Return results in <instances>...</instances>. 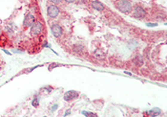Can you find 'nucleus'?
I'll list each match as a JSON object with an SVG mask.
<instances>
[{
	"instance_id": "f257e3e1",
	"label": "nucleus",
	"mask_w": 167,
	"mask_h": 117,
	"mask_svg": "<svg viewBox=\"0 0 167 117\" xmlns=\"http://www.w3.org/2000/svg\"><path fill=\"white\" fill-rule=\"evenodd\" d=\"M117 8L122 13L128 14L132 10V4L129 0H119L117 2Z\"/></svg>"
},
{
	"instance_id": "f03ea898",
	"label": "nucleus",
	"mask_w": 167,
	"mask_h": 117,
	"mask_svg": "<svg viewBox=\"0 0 167 117\" xmlns=\"http://www.w3.org/2000/svg\"><path fill=\"white\" fill-rule=\"evenodd\" d=\"M47 14L49 17L55 18L58 16V14H59V9H58L56 5H51V6L48 7Z\"/></svg>"
},
{
	"instance_id": "7ed1b4c3",
	"label": "nucleus",
	"mask_w": 167,
	"mask_h": 117,
	"mask_svg": "<svg viewBox=\"0 0 167 117\" xmlns=\"http://www.w3.org/2000/svg\"><path fill=\"white\" fill-rule=\"evenodd\" d=\"M43 31V25L40 22H34L31 26V33L33 35H39Z\"/></svg>"
},
{
	"instance_id": "20e7f679",
	"label": "nucleus",
	"mask_w": 167,
	"mask_h": 117,
	"mask_svg": "<svg viewBox=\"0 0 167 117\" xmlns=\"http://www.w3.org/2000/svg\"><path fill=\"white\" fill-rule=\"evenodd\" d=\"M134 16L136 18H143L145 16V14H146V12H145V10L143 8H141L140 6H137L134 10Z\"/></svg>"
},
{
	"instance_id": "39448f33",
	"label": "nucleus",
	"mask_w": 167,
	"mask_h": 117,
	"mask_svg": "<svg viewBox=\"0 0 167 117\" xmlns=\"http://www.w3.org/2000/svg\"><path fill=\"white\" fill-rule=\"evenodd\" d=\"M51 31L53 37H56V38H59L62 35V28L58 25V24H53V25H52Z\"/></svg>"
},
{
	"instance_id": "423d86ee",
	"label": "nucleus",
	"mask_w": 167,
	"mask_h": 117,
	"mask_svg": "<svg viewBox=\"0 0 167 117\" xmlns=\"http://www.w3.org/2000/svg\"><path fill=\"white\" fill-rule=\"evenodd\" d=\"M33 23H34V16L32 14H28L25 16V18H24L23 25L25 27H31Z\"/></svg>"
},
{
	"instance_id": "0eeeda50",
	"label": "nucleus",
	"mask_w": 167,
	"mask_h": 117,
	"mask_svg": "<svg viewBox=\"0 0 167 117\" xmlns=\"http://www.w3.org/2000/svg\"><path fill=\"white\" fill-rule=\"evenodd\" d=\"M77 96H78V93L76 91L70 90V91H67L66 93L64 94V100L65 101H71L73 99H76Z\"/></svg>"
},
{
	"instance_id": "6e6552de",
	"label": "nucleus",
	"mask_w": 167,
	"mask_h": 117,
	"mask_svg": "<svg viewBox=\"0 0 167 117\" xmlns=\"http://www.w3.org/2000/svg\"><path fill=\"white\" fill-rule=\"evenodd\" d=\"M92 7L95 10H97V11H102V10L104 9V5L101 2L97 1V0H95V1L92 2Z\"/></svg>"
},
{
	"instance_id": "1a4fd4ad",
	"label": "nucleus",
	"mask_w": 167,
	"mask_h": 117,
	"mask_svg": "<svg viewBox=\"0 0 167 117\" xmlns=\"http://www.w3.org/2000/svg\"><path fill=\"white\" fill-rule=\"evenodd\" d=\"M134 62L136 63L137 65L140 66V65L143 64V58H142V56H140V55H137L134 58Z\"/></svg>"
},
{
	"instance_id": "9d476101",
	"label": "nucleus",
	"mask_w": 167,
	"mask_h": 117,
	"mask_svg": "<svg viewBox=\"0 0 167 117\" xmlns=\"http://www.w3.org/2000/svg\"><path fill=\"white\" fill-rule=\"evenodd\" d=\"M95 56H96L97 58H105V54H104V53H103L102 51H100V50H96Z\"/></svg>"
},
{
	"instance_id": "9b49d317",
	"label": "nucleus",
	"mask_w": 167,
	"mask_h": 117,
	"mask_svg": "<svg viewBox=\"0 0 167 117\" xmlns=\"http://www.w3.org/2000/svg\"><path fill=\"white\" fill-rule=\"evenodd\" d=\"M160 113V110L159 109H155L153 110H150L149 111V114L150 115H153V116H157V115H159Z\"/></svg>"
},
{
	"instance_id": "f8f14e48",
	"label": "nucleus",
	"mask_w": 167,
	"mask_h": 117,
	"mask_svg": "<svg viewBox=\"0 0 167 117\" xmlns=\"http://www.w3.org/2000/svg\"><path fill=\"white\" fill-rule=\"evenodd\" d=\"M75 51L77 52V53H80L83 51V47L81 45H76L75 46Z\"/></svg>"
},
{
	"instance_id": "ddd939ff",
	"label": "nucleus",
	"mask_w": 167,
	"mask_h": 117,
	"mask_svg": "<svg viewBox=\"0 0 167 117\" xmlns=\"http://www.w3.org/2000/svg\"><path fill=\"white\" fill-rule=\"evenodd\" d=\"M38 103H39V102H38V99H37V98H34V99L33 100V102H32V104H33V106H38Z\"/></svg>"
},
{
	"instance_id": "4468645a",
	"label": "nucleus",
	"mask_w": 167,
	"mask_h": 117,
	"mask_svg": "<svg viewBox=\"0 0 167 117\" xmlns=\"http://www.w3.org/2000/svg\"><path fill=\"white\" fill-rule=\"evenodd\" d=\"M82 113L84 114L85 116H96V114H94V113H90V112H87V111H82Z\"/></svg>"
},
{
	"instance_id": "2eb2a0df",
	"label": "nucleus",
	"mask_w": 167,
	"mask_h": 117,
	"mask_svg": "<svg viewBox=\"0 0 167 117\" xmlns=\"http://www.w3.org/2000/svg\"><path fill=\"white\" fill-rule=\"evenodd\" d=\"M51 2H53V4H57V3H60L61 0H50Z\"/></svg>"
},
{
	"instance_id": "dca6fc26",
	"label": "nucleus",
	"mask_w": 167,
	"mask_h": 117,
	"mask_svg": "<svg viewBox=\"0 0 167 117\" xmlns=\"http://www.w3.org/2000/svg\"><path fill=\"white\" fill-rule=\"evenodd\" d=\"M147 26H149V27H155V26H157V24H156V23H154V24L148 23V24H147Z\"/></svg>"
},
{
	"instance_id": "f3484780",
	"label": "nucleus",
	"mask_w": 167,
	"mask_h": 117,
	"mask_svg": "<svg viewBox=\"0 0 167 117\" xmlns=\"http://www.w3.org/2000/svg\"><path fill=\"white\" fill-rule=\"evenodd\" d=\"M66 2H68V3H73V2H75L76 0H65Z\"/></svg>"
},
{
	"instance_id": "a211bd4d",
	"label": "nucleus",
	"mask_w": 167,
	"mask_h": 117,
	"mask_svg": "<svg viewBox=\"0 0 167 117\" xmlns=\"http://www.w3.org/2000/svg\"><path fill=\"white\" fill-rule=\"evenodd\" d=\"M57 109V105H55V106H53V108H52V110L53 111V110H56Z\"/></svg>"
},
{
	"instance_id": "6ab92c4d",
	"label": "nucleus",
	"mask_w": 167,
	"mask_h": 117,
	"mask_svg": "<svg viewBox=\"0 0 167 117\" xmlns=\"http://www.w3.org/2000/svg\"><path fill=\"white\" fill-rule=\"evenodd\" d=\"M70 112H71V111H70V110H67V111H66V113H65L64 115H65V116H67L68 114H70Z\"/></svg>"
},
{
	"instance_id": "aec40b11",
	"label": "nucleus",
	"mask_w": 167,
	"mask_h": 117,
	"mask_svg": "<svg viewBox=\"0 0 167 117\" xmlns=\"http://www.w3.org/2000/svg\"><path fill=\"white\" fill-rule=\"evenodd\" d=\"M0 34H1V28H0Z\"/></svg>"
}]
</instances>
